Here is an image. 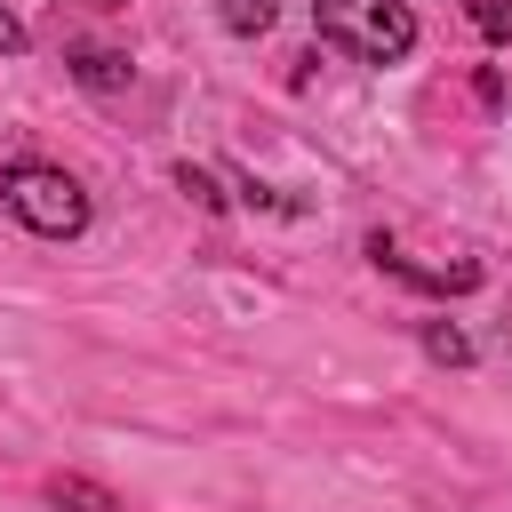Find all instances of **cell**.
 Here are the masks:
<instances>
[{
    "mask_svg": "<svg viewBox=\"0 0 512 512\" xmlns=\"http://www.w3.org/2000/svg\"><path fill=\"white\" fill-rule=\"evenodd\" d=\"M0 200H8V216H16L24 232H40V240H80V232H88V192H80V176H64L56 160H8V168H0Z\"/></svg>",
    "mask_w": 512,
    "mask_h": 512,
    "instance_id": "obj_1",
    "label": "cell"
},
{
    "mask_svg": "<svg viewBox=\"0 0 512 512\" xmlns=\"http://www.w3.org/2000/svg\"><path fill=\"white\" fill-rule=\"evenodd\" d=\"M312 32L328 48H344L352 64H400L416 48L408 0H312Z\"/></svg>",
    "mask_w": 512,
    "mask_h": 512,
    "instance_id": "obj_2",
    "label": "cell"
},
{
    "mask_svg": "<svg viewBox=\"0 0 512 512\" xmlns=\"http://www.w3.org/2000/svg\"><path fill=\"white\" fill-rule=\"evenodd\" d=\"M368 256H376V272H392V280H408V288H432V296H448V288H480V264H408L392 232H368Z\"/></svg>",
    "mask_w": 512,
    "mask_h": 512,
    "instance_id": "obj_3",
    "label": "cell"
},
{
    "mask_svg": "<svg viewBox=\"0 0 512 512\" xmlns=\"http://www.w3.org/2000/svg\"><path fill=\"white\" fill-rule=\"evenodd\" d=\"M72 80L80 88H128V56L120 48H72Z\"/></svg>",
    "mask_w": 512,
    "mask_h": 512,
    "instance_id": "obj_4",
    "label": "cell"
},
{
    "mask_svg": "<svg viewBox=\"0 0 512 512\" xmlns=\"http://www.w3.org/2000/svg\"><path fill=\"white\" fill-rule=\"evenodd\" d=\"M48 496H56L64 512H120V504H112V488H104V480H80V472H56V480H48Z\"/></svg>",
    "mask_w": 512,
    "mask_h": 512,
    "instance_id": "obj_5",
    "label": "cell"
},
{
    "mask_svg": "<svg viewBox=\"0 0 512 512\" xmlns=\"http://www.w3.org/2000/svg\"><path fill=\"white\" fill-rule=\"evenodd\" d=\"M272 0H216V24L232 32V40H256V32H272Z\"/></svg>",
    "mask_w": 512,
    "mask_h": 512,
    "instance_id": "obj_6",
    "label": "cell"
},
{
    "mask_svg": "<svg viewBox=\"0 0 512 512\" xmlns=\"http://www.w3.org/2000/svg\"><path fill=\"white\" fill-rule=\"evenodd\" d=\"M424 352H432L440 368H472V336H464V328H448V320H432V328H424Z\"/></svg>",
    "mask_w": 512,
    "mask_h": 512,
    "instance_id": "obj_7",
    "label": "cell"
},
{
    "mask_svg": "<svg viewBox=\"0 0 512 512\" xmlns=\"http://www.w3.org/2000/svg\"><path fill=\"white\" fill-rule=\"evenodd\" d=\"M176 192H184V200H200V208H224L216 176H208V168H192V160H176Z\"/></svg>",
    "mask_w": 512,
    "mask_h": 512,
    "instance_id": "obj_8",
    "label": "cell"
},
{
    "mask_svg": "<svg viewBox=\"0 0 512 512\" xmlns=\"http://www.w3.org/2000/svg\"><path fill=\"white\" fill-rule=\"evenodd\" d=\"M472 24L488 40H512V0H472Z\"/></svg>",
    "mask_w": 512,
    "mask_h": 512,
    "instance_id": "obj_9",
    "label": "cell"
},
{
    "mask_svg": "<svg viewBox=\"0 0 512 512\" xmlns=\"http://www.w3.org/2000/svg\"><path fill=\"white\" fill-rule=\"evenodd\" d=\"M24 48H32V40H24V24H16L8 0H0V56H24Z\"/></svg>",
    "mask_w": 512,
    "mask_h": 512,
    "instance_id": "obj_10",
    "label": "cell"
},
{
    "mask_svg": "<svg viewBox=\"0 0 512 512\" xmlns=\"http://www.w3.org/2000/svg\"><path fill=\"white\" fill-rule=\"evenodd\" d=\"M96 8H128V0H96Z\"/></svg>",
    "mask_w": 512,
    "mask_h": 512,
    "instance_id": "obj_11",
    "label": "cell"
}]
</instances>
